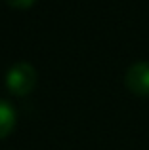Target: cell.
Wrapping results in <instances>:
<instances>
[{
  "instance_id": "1",
  "label": "cell",
  "mask_w": 149,
  "mask_h": 150,
  "mask_svg": "<svg viewBox=\"0 0 149 150\" xmlns=\"http://www.w3.org/2000/svg\"><path fill=\"white\" fill-rule=\"evenodd\" d=\"M37 69H34L31 63L27 61H19V63H14V65L8 69L6 72V88L10 89L14 95H27L34 89L37 86Z\"/></svg>"
},
{
  "instance_id": "2",
  "label": "cell",
  "mask_w": 149,
  "mask_h": 150,
  "mask_svg": "<svg viewBox=\"0 0 149 150\" xmlns=\"http://www.w3.org/2000/svg\"><path fill=\"white\" fill-rule=\"evenodd\" d=\"M126 88L136 95H149V61H136L128 67L126 76Z\"/></svg>"
},
{
  "instance_id": "3",
  "label": "cell",
  "mask_w": 149,
  "mask_h": 150,
  "mask_svg": "<svg viewBox=\"0 0 149 150\" xmlns=\"http://www.w3.org/2000/svg\"><path fill=\"white\" fill-rule=\"evenodd\" d=\"M15 120H17V114L14 105L6 99H0V139L11 133V129L15 127Z\"/></svg>"
},
{
  "instance_id": "4",
  "label": "cell",
  "mask_w": 149,
  "mask_h": 150,
  "mask_svg": "<svg viewBox=\"0 0 149 150\" xmlns=\"http://www.w3.org/2000/svg\"><path fill=\"white\" fill-rule=\"evenodd\" d=\"M11 8H19V10H25V8H31L34 4V0H6Z\"/></svg>"
}]
</instances>
